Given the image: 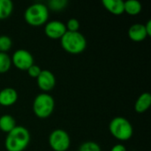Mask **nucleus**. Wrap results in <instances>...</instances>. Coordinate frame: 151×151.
<instances>
[{
    "label": "nucleus",
    "instance_id": "2eb2a0df",
    "mask_svg": "<svg viewBox=\"0 0 151 151\" xmlns=\"http://www.w3.org/2000/svg\"><path fill=\"white\" fill-rule=\"evenodd\" d=\"M142 4L137 0L124 1V11L131 16L138 15L142 12Z\"/></svg>",
    "mask_w": 151,
    "mask_h": 151
},
{
    "label": "nucleus",
    "instance_id": "6e6552de",
    "mask_svg": "<svg viewBox=\"0 0 151 151\" xmlns=\"http://www.w3.org/2000/svg\"><path fill=\"white\" fill-rule=\"evenodd\" d=\"M66 31L67 30H66L65 24L63 21L58 20V19L48 21L44 27L45 35L49 38L54 39V40L61 39V37L65 35Z\"/></svg>",
    "mask_w": 151,
    "mask_h": 151
},
{
    "label": "nucleus",
    "instance_id": "4468645a",
    "mask_svg": "<svg viewBox=\"0 0 151 151\" xmlns=\"http://www.w3.org/2000/svg\"><path fill=\"white\" fill-rule=\"evenodd\" d=\"M16 126H17L16 120L12 116L9 114H5L0 117V130L2 132L8 134L12 129H14Z\"/></svg>",
    "mask_w": 151,
    "mask_h": 151
},
{
    "label": "nucleus",
    "instance_id": "ddd939ff",
    "mask_svg": "<svg viewBox=\"0 0 151 151\" xmlns=\"http://www.w3.org/2000/svg\"><path fill=\"white\" fill-rule=\"evenodd\" d=\"M151 104V95L149 92L142 93L135 101L134 104V111L138 113L145 112Z\"/></svg>",
    "mask_w": 151,
    "mask_h": 151
},
{
    "label": "nucleus",
    "instance_id": "aec40b11",
    "mask_svg": "<svg viewBox=\"0 0 151 151\" xmlns=\"http://www.w3.org/2000/svg\"><path fill=\"white\" fill-rule=\"evenodd\" d=\"M79 151H102V150L98 143L92 141H88L83 142L80 146Z\"/></svg>",
    "mask_w": 151,
    "mask_h": 151
},
{
    "label": "nucleus",
    "instance_id": "4be33fe9",
    "mask_svg": "<svg viewBox=\"0 0 151 151\" xmlns=\"http://www.w3.org/2000/svg\"><path fill=\"white\" fill-rule=\"evenodd\" d=\"M27 74H28L30 77L35 78V79H36V78L39 76V74L41 73L42 69H41L40 66H38L37 65L34 64L33 65H31V66L27 70Z\"/></svg>",
    "mask_w": 151,
    "mask_h": 151
},
{
    "label": "nucleus",
    "instance_id": "7ed1b4c3",
    "mask_svg": "<svg viewBox=\"0 0 151 151\" xmlns=\"http://www.w3.org/2000/svg\"><path fill=\"white\" fill-rule=\"evenodd\" d=\"M49 8L42 3L30 4L24 12V19L27 24L33 27H39L48 22Z\"/></svg>",
    "mask_w": 151,
    "mask_h": 151
},
{
    "label": "nucleus",
    "instance_id": "0eeeda50",
    "mask_svg": "<svg viewBox=\"0 0 151 151\" xmlns=\"http://www.w3.org/2000/svg\"><path fill=\"white\" fill-rule=\"evenodd\" d=\"M11 58L12 65L21 71H27L31 65L35 64L33 55L28 50L24 49H19L15 50Z\"/></svg>",
    "mask_w": 151,
    "mask_h": 151
},
{
    "label": "nucleus",
    "instance_id": "b1692460",
    "mask_svg": "<svg viewBox=\"0 0 151 151\" xmlns=\"http://www.w3.org/2000/svg\"><path fill=\"white\" fill-rule=\"evenodd\" d=\"M144 26H145V29H146V32H147V35L149 37L151 35V20H148Z\"/></svg>",
    "mask_w": 151,
    "mask_h": 151
},
{
    "label": "nucleus",
    "instance_id": "f03ea898",
    "mask_svg": "<svg viewBox=\"0 0 151 151\" xmlns=\"http://www.w3.org/2000/svg\"><path fill=\"white\" fill-rule=\"evenodd\" d=\"M61 46L64 50L70 54H80L87 47L86 37L81 32L66 31L60 39Z\"/></svg>",
    "mask_w": 151,
    "mask_h": 151
},
{
    "label": "nucleus",
    "instance_id": "f8f14e48",
    "mask_svg": "<svg viewBox=\"0 0 151 151\" xmlns=\"http://www.w3.org/2000/svg\"><path fill=\"white\" fill-rule=\"evenodd\" d=\"M102 4L107 11L114 15H121L125 12L122 0H103Z\"/></svg>",
    "mask_w": 151,
    "mask_h": 151
},
{
    "label": "nucleus",
    "instance_id": "f3484780",
    "mask_svg": "<svg viewBox=\"0 0 151 151\" xmlns=\"http://www.w3.org/2000/svg\"><path fill=\"white\" fill-rule=\"evenodd\" d=\"M12 58L8 53L0 52V73H5L12 67Z\"/></svg>",
    "mask_w": 151,
    "mask_h": 151
},
{
    "label": "nucleus",
    "instance_id": "6ab92c4d",
    "mask_svg": "<svg viewBox=\"0 0 151 151\" xmlns=\"http://www.w3.org/2000/svg\"><path fill=\"white\" fill-rule=\"evenodd\" d=\"M68 4L67 0H50L47 7L53 11H61L66 7Z\"/></svg>",
    "mask_w": 151,
    "mask_h": 151
},
{
    "label": "nucleus",
    "instance_id": "f257e3e1",
    "mask_svg": "<svg viewBox=\"0 0 151 151\" xmlns=\"http://www.w3.org/2000/svg\"><path fill=\"white\" fill-rule=\"evenodd\" d=\"M31 135L27 128L16 126L5 137L4 147L7 151H24L30 142Z\"/></svg>",
    "mask_w": 151,
    "mask_h": 151
},
{
    "label": "nucleus",
    "instance_id": "9b49d317",
    "mask_svg": "<svg viewBox=\"0 0 151 151\" xmlns=\"http://www.w3.org/2000/svg\"><path fill=\"white\" fill-rule=\"evenodd\" d=\"M127 34H128V37L132 41L136 42H142L148 37L145 26L141 23H136V24L132 25L129 27Z\"/></svg>",
    "mask_w": 151,
    "mask_h": 151
},
{
    "label": "nucleus",
    "instance_id": "39448f33",
    "mask_svg": "<svg viewBox=\"0 0 151 151\" xmlns=\"http://www.w3.org/2000/svg\"><path fill=\"white\" fill-rule=\"evenodd\" d=\"M55 100L49 93L38 94L33 102V111L35 115L40 119L49 118L54 111Z\"/></svg>",
    "mask_w": 151,
    "mask_h": 151
},
{
    "label": "nucleus",
    "instance_id": "1a4fd4ad",
    "mask_svg": "<svg viewBox=\"0 0 151 151\" xmlns=\"http://www.w3.org/2000/svg\"><path fill=\"white\" fill-rule=\"evenodd\" d=\"M36 82L41 90L47 93L52 90L56 86V77L50 70H42L39 76L36 78Z\"/></svg>",
    "mask_w": 151,
    "mask_h": 151
},
{
    "label": "nucleus",
    "instance_id": "412c9836",
    "mask_svg": "<svg viewBox=\"0 0 151 151\" xmlns=\"http://www.w3.org/2000/svg\"><path fill=\"white\" fill-rule=\"evenodd\" d=\"M66 30L70 32H78L80 29V22L77 19L71 18L65 24Z\"/></svg>",
    "mask_w": 151,
    "mask_h": 151
},
{
    "label": "nucleus",
    "instance_id": "20e7f679",
    "mask_svg": "<svg viewBox=\"0 0 151 151\" xmlns=\"http://www.w3.org/2000/svg\"><path fill=\"white\" fill-rule=\"evenodd\" d=\"M111 134L119 141H127L134 134V128L128 119L124 117H115L109 124Z\"/></svg>",
    "mask_w": 151,
    "mask_h": 151
},
{
    "label": "nucleus",
    "instance_id": "dca6fc26",
    "mask_svg": "<svg viewBox=\"0 0 151 151\" xmlns=\"http://www.w3.org/2000/svg\"><path fill=\"white\" fill-rule=\"evenodd\" d=\"M13 11V3L11 0H0V19H7Z\"/></svg>",
    "mask_w": 151,
    "mask_h": 151
},
{
    "label": "nucleus",
    "instance_id": "9d476101",
    "mask_svg": "<svg viewBox=\"0 0 151 151\" xmlns=\"http://www.w3.org/2000/svg\"><path fill=\"white\" fill-rule=\"evenodd\" d=\"M18 92L13 88H4L0 90V105L9 107L18 101Z\"/></svg>",
    "mask_w": 151,
    "mask_h": 151
},
{
    "label": "nucleus",
    "instance_id": "5701e85b",
    "mask_svg": "<svg viewBox=\"0 0 151 151\" xmlns=\"http://www.w3.org/2000/svg\"><path fill=\"white\" fill-rule=\"evenodd\" d=\"M111 151H127V148L125 145H123L121 143H118V144H115L111 148Z\"/></svg>",
    "mask_w": 151,
    "mask_h": 151
},
{
    "label": "nucleus",
    "instance_id": "a211bd4d",
    "mask_svg": "<svg viewBox=\"0 0 151 151\" xmlns=\"http://www.w3.org/2000/svg\"><path fill=\"white\" fill-rule=\"evenodd\" d=\"M12 46V41L10 36L6 35H0V52L7 53Z\"/></svg>",
    "mask_w": 151,
    "mask_h": 151
},
{
    "label": "nucleus",
    "instance_id": "423d86ee",
    "mask_svg": "<svg viewBox=\"0 0 151 151\" xmlns=\"http://www.w3.org/2000/svg\"><path fill=\"white\" fill-rule=\"evenodd\" d=\"M49 145L54 151H67L71 145V138L64 129H55L49 135Z\"/></svg>",
    "mask_w": 151,
    "mask_h": 151
}]
</instances>
